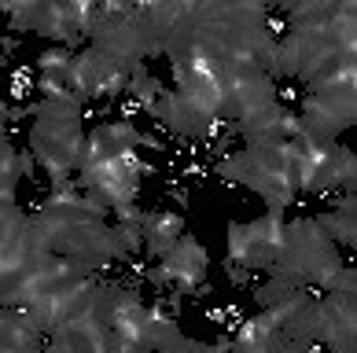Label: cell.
<instances>
[{"label":"cell","instance_id":"1","mask_svg":"<svg viewBox=\"0 0 357 353\" xmlns=\"http://www.w3.org/2000/svg\"><path fill=\"white\" fill-rule=\"evenodd\" d=\"M218 173L232 185H247L258 191L273 214H284L298 195V166L291 143L273 151H232L218 162Z\"/></svg>","mask_w":357,"mask_h":353},{"label":"cell","instance_id":"2","mask_svg":"<svg viewBox=\"0 0 357 353\" xmlns=\"http://www.w3.org/2000/svg\"><path fill=\"white\" fill-rule=\"evenodd\" d=\"M342 265L335 254V243L328 240V232L317 225V217H298L284 225L280 232V251L273 261V276H284L291 287H321L332 272Z\"/></svg>","mask_w":357,"mask_h":353},{"label":"cell","instance_id":"3","mask_svg":"<svg viewBox=\"0 0 357 353\" xmlns=\"http://www.w3.org/2000/svg\"><path fill=\"white\" fill-rule=\"evenodd\" d=\"M63 88L77 100H92V96H118L129 88V70H122L118 63L100 48H85L70 56V67H67V77H63Z\"/></svg>","mask_w":357,"mask_h":353},{"label":"cell","instance_id":"4","mask_svg":"<svg viewBox=\"0 0 357 353\" xmlns=\"http://www.w3.org/2000/svg\"><path fill=\"white\" fill-rule=\"evenodd\" d=\"M280 232H284V214H266L243 225H229V265L243 269H273L276 251H280Z\"/></svg>","mask_w":357,"mask_h":353},{"label":"cell","instance_id":"5","mask_svg":"<svg viewBox=\"0 0 357 353\" xmlns=\"http://www.w3.org/2000/svg\"><path fill=\"white\" fill-rule=\"evenodd\" d=\"M206 269H210V258L199 246V240L181 235V243L174 246V251L158 258V265L148 272V280L155 287L174 291V295H199V287L206 280Z\"/></svg>","mask_w":357,"mask_h":353},{"label":"cell","instance_id":"6","mask_svg":"<svg viewBox=\"0 0 357 353\" xmlns=\"http://www.w3.org/2000/svg\"><path fill=\"white\" fill-rule=\"evenodd\" d=\"M313 338L328 353H357V295H324L313 306Z\"/></svg>","mask_w":357,"mask_h":353},{"label":"cell","instance_id":"7","mask_svg":"<svg viewBox=\"0 0 357 353\" xmlns=\"http://www.w3.org/2000/svg\"><path fill=\"white\" fill-rule=\"evenodd\" d=\"M151 118H158L166 129H174V133L181 136H195V140H210L218 133V122L221 118L206 107L203 100H195V96H184V93H162L151 107H148Z\"/></svg>","mask_w":357,"mask_h":353},{"label":"cell","instance_id":"8","mask_svg":"<svg viewBox=\"0 0 357 353\" xmlns=\"http://www.w3.org/2000/svg\"><path fill=\"white\" fill-rule=\"evenodd\" d=\"M0 11L11 19V26L15 30H33L41 37H56V41H70L74 26H70V11L67 4H48V0H41V4H26V0H4L0 4Z\"/></svg>","mask_w":357,"mask_h":353},{"label":"cell","instance_id":"9","mask_svg":"<svg viewBox=\"0 0 357 353\" xmlns=\"http://www.w3.org/2000/svg\"><path fill=\"white\" fill-rule=\"evenodd\" d=\"M181 235H184V217L181 214H174V210L144 214V251H148L151 258L169 254L181 243Z\"/></svg>","mask_w":357,"mask_h":353},{"label":"cell","instance_id":"10","mask_svg":"<svg viewBox=\"0 0 357 353\" xmlns=\"http://www.w3.org/2000/svg\"><path fill=\"white\" fill-rule=\"evenodd\" d=\"M317 225L328 232V240H332V243L354 246L357 243V199H354V191H342L339 195V206L317 217Z\"/></svg>","mask_w":357,"mask_h":353},{"label":"cell","instance_id":"11","mask_svg":"<svg viewBox=\"0 0 357 353\" xmlns=\"http://www.w3.org/2000/svg\"><path fill=\"white\" fill-rule=\"evenodd\" d=\"M126 93H133V96L144 103V107H151V103H155L158 96H162L166 88L155 81V74H151L148 67H137L133 74H129V88H126Z\"/></svg>","mask_w":357,"mask_h":353},{"label":"cell","instance_id":"12","mask_svg":"<svg viewBox=\"0 0 357 353\" xmlns=\"http://www.w3.org/2000/svg\"><path fill=\"white\" fill-rule=\"evenodd\" d=\"M291 291H298V287H291L284 276H273V272H269L266 283H258V287H255V302H258L261 309H269V306H276V302H284Z\"/></svg>","mask_w":357,"mask_h":353},{"label":"cell","instance_id":"13","mask_svg":"<svg viewBox=\"0 0 357 353\" xmlns=\"http://www.w3.org/2000/svg\"><path fill=\"white\" fill-rule=\"evenodd\" d=\"M321 291L324 295H357V272L350 265H339L332 276L321 283Z\"/></svg>","mask_w":357,"mask_h":353},{"label":"cell","instance_id":"14","mask_svg":"<svg viewBox=\"0 0 357 353\" xmlns=\"http://www.w3.org/2000/svg\"><path fill=\"white\" fill-rule=\"evenodd\" d=\"M229 280H232V283H247V280H250V269H243V265H229Z\"/></svg>","mask_w":357,"mask_h":353}]
</instances>
